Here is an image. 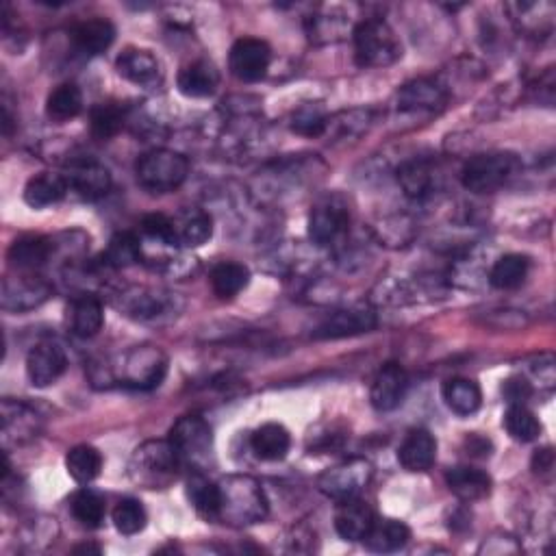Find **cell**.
<instances>
[{"label":"cell","instance_id":"obj_9","mask_svg":"<svg viewBox=\"0 0 556 556\" xmlns=\"http://www.w3.org/2000/svg\"><path fill=\"white\" fill-rule=\"evenodd\" d=\"M348 205L333 194L315 202L309 213V239L318 246H331L348 229Z\"/></svg>","mask_w":556,"mask_h":556},{"label":"cell","instance_id":"obj_42","mask_svg":"<svg viewBox=\"0 0 556 556\" xmlns=\"http://www.w3.org/2000/svg\"><path fill=\"white\" fill-rule=\"evenodd\" d=\"M289 126H292V131L298 135L318 137L326 131L328 116L322 105L307 103L292 113V122H289Z\"/></svg>","mask_w":556,"mask_h":556},{"label":"cell","instance_id":"obj_38","mask_svg":"<svg viewBox=\"0 0 556 556\" xmlns=\"http://www.w3.org/2000/svg\"><path fill=\"white\" fill-rule=\"evenodd\" d=\"M139 259H142V244H139L137 235L124 231V233H116L111 237L107 255H105L109 268H113V270L131 268V265H135Z\"/></svg>","mask_w":556,"mask_h":556},{"label":"cell","instance_id":"obj_24","mask_svg":"<svg viewBox=\"0 0 556 556\" xmlns=\"http://www.w3.org/2000/svg\"><path fill=\"white\" fill-rule=\"evenodd\" d=\"M252 452L263 461H281L292 448V435L283 424H263L250 437Z\"/></svg>","mask_w":556,"mask_h":556},{"label":"cell","instance_id":"obj_1","mask_svg":"<svg viewBox=\"0 0 556 556\" xmlns=\"http://www.w3.org/2000/svg\"><path fill=\"white\" fill-rule=\"evenodd\" d=\"M220 520L233 526L259 524L270 513V502L265 491L252 476H226L220 483Z\"/></svg>","mask_w":556,"mask_h":556},{"label":"cell","instance_id":"obj_18","mask_svg":"<svg viewBox=\"0 0 556 556\" xmlns=\"http://www.w3.org/2000/svg\"><path fill=\"white\" fill-rule=\"evenodd\" d=\"M40 433V415L31 407L14 400H3V441L9 444H27Z\"/></svg>","mask_w":556,"mask_h":556},{"label":"cell","instance_id":"obj_14","mask_svg":"<svg viewBox=\"0 0 556 556\" xmlns=\"http://www.w3.org/2000/svg\"><path fill=\"white\" fill-rule=\"evenodd\" d=\"M53 289L46 281L37 276H16V278H5L3 283V305L5 311H31L50 298Z\"/></svg>","mask_w":556,"mask_h":556},{"label":"cell","instance_id":"obj_15","mask_svg":"<svg viewBox=\"0 0 556 556\" xmlns=\"http://www.w3.org/2000/svg\"><path fill=\"white\" fill-rule=\"evenodd\" d=\"M409 389V378L398 363H385L372 381L370 402L376 411L389 413L398 409Z\"/></svg>","mask_w":556,"mask_h":556},{"label":"cell","instance_id":"obj_35","mask_svg":"<svg viewBox=\"0 0 556 556\" xmlns=\"http://www.w3.org/2000/svg\"><path fill=\"white\" fill-rule=\"evenodd\" d=\"M83 111V94L74 83H63L46 100V113L57 122L77 118Z\"/></svg>","mask_w":556,"mask_h":556},{"label":"cell","instance_id":"obj_11","mask_svg":"<svg viewBox=\"0 0 556 556\" xmlns=\"http://www.w3.org/2000/svg\"><path fill=\"white\" fill-rule=\"evenodd\" d=\"M172 446L181 454V459L196 461L207 457L213 446V431L200 415H183L179 422L170 428Z\"/></svg>","mask_w":556,"mask_h":556},{"label":"cell","instance_id":"obj_3","mask_svg":"<svg viewBox=\"0 0 556 556\" xmlns=\"http://www.w3.org/2000/svg\"><path fill=\"white\" fill-rule=\"evenodd\" d=\"M107 372V381L120 383L133 389H155L161 385L163 376L168 372V359L159 348L142 346L135 348L120 359L116 368H103Z\"/></svg>","mask_w":556,"mask_h":556},{"label":"cell","instance_id":"obj_26","mask_svg":"<svg viewBox=\"0 0 556 556\" xmlns=\"http://www.w3.org/2000/svg\"><path fill=\"white\" fill-rule=\"evenodd\" d=\"M411 539L409 526L400 520H376L368 537L363 539L365 548L376 554H391L407 546Z\"/></svg>","mask_w":556,"mask_h":556},{"label":"cell","instance_id":"obj_37","mask_svg":"<svg viewBox=\"0 0 556 556\" xmlns=\"http://www.w3.org/2000/svg\"><path fill=\"white\" fill-rule=\"evenodd\" d=\"M72 515L87 526V528H98L105 522V498L94 489H81L70 500Z\"/></svg>","mask_w":556,"mask_h":556},{"label":"cell","instance_id":"obj_34","mask_svg":"<svg viewBox=\"0 0 556 556\" xmlns=\"http://www.w3.org/2000/svg\"><path fill=\"white\" fill-rule=\"evenodd\" d=\"M250 281V272L246 265L224 261L216 265L211 272V287L220 298H233L237 296Z\"/></svg>","mask_w":556,"mask_h":556},{"label":"cell","instance_id":"obj_5","mask_svg":"<svg viewBox=\"0 0 556 556\" xmlns=\"http://www.w3.org/2000/svg\"><path fill=\"white\" fill-rule=\"evenodd\" d=\"M355 57L363 68H385L402 57L394 29L383 20H363L355 29Z\"/></svg>","mask_w":556,"mask_h":556},{"label":"cell","instance_id":"obj_27","mask_svg":"<svg viewBox=\"0 0 556 556\" xmlns=\"http://www.w3.org/2000/svg\"><path fill=\"white\" fill-rule=\"evenodd\" d=\"M116 40V27L105 18L81 22L72 31V42L83 55H100Z\"/></svg>","mask_w":556,"mask_h":556},{"label":"cell","instance_id":"obj_33","mask_svg":"<svg viewBox=\"0 0 556 556\" xmlns=\"http://www.w3.org/2000/svg\"><path fill=\"white\" fill-rule=\"evenodd\" d=\"M66 470L68 474L77 480L81 485L92 483L94 478H98L100 470H103V457L100 452L92 446H74L66 454Z\"/></svg>","mask_w":556,"mask_h":556},{"label":"cell","instance_id":"obj_17","mask_svg":"<svg viewBox=\"0 0 556 556\" xmlns=\"http://www.w3.org/2000/svg\"><path fill=\"white\" fill-rule=\"evenodd\" d=\"M70 189H74L83 200H100L109 194L111 189V174L98 161H79L70 168L66 176Z\"/></svg>","mask_w":556,"mask_h":556},{"label":"cell","instance_id":"obj_29","mask_svg":"<svg viewBox=\"0 0 556 556\" xmlns=\"http://www.w3.org/2000/svg\"><path fill=\"white\" fill-rule=\"evenodd\" d=\"M55 244L46 237H20L9 248V261L18 270H35L53 257Z\"/></svg>","mask_w":556,"mask_h":556},{"label":"cell","instance_id":"obj_39","mask_svg":"<svg viewBox=\"0 0 556 556\" xmlns=\"http://www.w3.org/2000/svg\"><path fill=\"white\" fill-rule=\"evenodd\" d=\"M111 517H113V526H116L118 533L124 537H133L137 533H142L148 522L144 504L135 498L120 500L116 504V509H113Z\"/></svg>","mask_w":556,"mask_h":556},{"label":"cell","instance_id":"obj_7","mask_svg":"<svg viewBox=\"0 0 556 556\" xmlns=\"http://www.w3.org/2000/svg\"><path fill=\"white\" fill-rule=\"evenodd\" d=\"M120 307L135 320L142 322H163L172 320L183 309L179 294L166 292V289L139 287L120 296Z\"/></svg>","mask_w":556,"mask_h":556},{"label":"cell","instance_id":"obj_6","mask_svg":"<svg viewBox=\"0 0 556 556\" xmlns=\"http://www.w3.org/2000/svg\"><path fill=\"white\" fill-rule=\"evenodd\" d=\"M517 168V159L509 153L476 155L463 166V187L474 194H491L507 183Z\"/></svg>","mask_w":556,"mask_h":556},{"label":"cell","instance_id":"obj_36","mask_svg":"<svg viewBox=\"0 0 556 556\" xmlns=\"http://www.w3.org/2000/svg\"><path fill=\"white\" fill-rule=\"evenodd\" d=\"M530 263L522 255L500 257L489 272V283L496 289H515L524 283Z\"/></svg>","mask_w":556,"mask_h":556},{"label":"cell","instance_id":"obj_30","mask_svg":"<svg viewBox=\"0 0 556 556\" xmlns=\"http://www.w3.org/2000/svg\"><path fill=\"white\" fill-rule=\"evenodd\" d=\"M446 103V92L444 87L437 85L435 81H428V79H420V81H413L409 85H404L402 90L398 92V105L400 109H428L433 111L437 107H441Z\"/></svg>","mask_w":556,"mask_h":556},{"label":"cell","instance_id":"obj_21","mask_svg":"<svg viewBox=\"0 0 556 556\" xmlns=\"http://www.w3.org/2000/svg\"><path fill=\"white\" fill-rule=\"evenodd\" d=\"M446 483L452 494L463 502L483 500L491 491L489 474L483 470H476V467L470 465L452 467V470L446 474Z\"/></svg>","mask_w":556,"mask_h":556},{"label":"cell","instance_id":"obj_41","mask_svg":"<svg viewBox=\"0 0 556 556\" xmlns=\"http://www.w3.org/2000/svg\"><path fill=\"white\" fill-rule=\"evenodd\" d=\"M398 181L407 196L424 198L428 192H431L433 172L424 161H409L398 170Z\"/></svg>","mask_w":556,"mask_h":556},{"label":"cell","instance_id":"obj_23","mask_svg":"<svg viewBox=\"0 0 556 556\" xmlns=\"http://www.w3.org/2000/svg\"><path fill=\"white\" fill-rule=\"evenodd\" d=\"M185 494L198 515L205 517V520H220V507H222L220 485L213 483V480H209L205 474L194 472L187 478Z\"/></svg>","mask_w":556,"mask_h":556},{"label":"cell","instance_id":"obj_28","mask_svg":"<svg viewBox=\"0 0 556 556\" xmlns=\"http://www.w3.org/2000/svg\"><path fill=\"white\" fill-rule=\"evenodd\" d=\"M441 398H444L446 407L457 413L461 417L474 415L480 404H483V394H480V387L470 381V378H450L441 387Z\"/></svg>","mask_w":556,"mask_h":556},{"label":"cell","instance_id":"obj_12","mask_svg":"<svg viewBox=\"0 0 556 556\" xmlns=\"http://www.w3.org/2000/svg\"><path fill=\"white\" fill-rule=\"evenodd\" d=\"M68 368V357L57 341H40L27 357V376L33 387L55 385Z\"/></svg>","mask_w":556,"mask_h":556},{"label":"cell","instance_id":"obj_16","mask_svg":"<svg viewBox=\"0 0 556 556\" xmlns=\"http://www.w3.org/2000/svg\"><path fill=\"white\" fill-rule=\"evenodd\" d=\"M376 522V515L368 502L350 498L339 502L335 513V530L346 541H363Z\"/></svg>","mask_w":556,"mask_h":556},{"label":"cell","instance_id":"obj_25","mask_svg":"<svg viewBox=\"0 0 556 556\" xmlns=\"http://www.w3.org/2000/svg\"><path fill=\"white\" fill-rule=\"evenodd\" d=\"M179 90L189 98L213 96L220 85V74L209 61H194L179 72Z\"/></svg>","mask_w":556,"mask_h":556},{"label":"cell","instance_id":"obj_32","mask_svg":"<svg viewBox=\"0 0 556 556\" xmlns=\"http://www.w3.org/2000/svg\"><path fill=\"white\" fill-rule=\"evenodd\" d=\"M105 324V309L94 296H83L72 307V331L77 337L90 339Z\"/></svg>","mask_w":556,"mask_h":556},{"label":"cell","instance_id":"obj_4","mask_svg":"<svg viewBox=\"0 0 556 556\" xmlns=\"http://www.w3.org/2000/svg\"><path fill=\"white\" fill-rule=\"evenodd\" d=\"M135 172L139 185L148 189V192L168 194L185 183L189 174V161L185 155L174 153V150L157 148L139 157Z\"/></svg>","mask_w":556,"mask_h":556},{"label":"cell","instance_id":"obj_22","mask_svg":"<svg viewBox=\"0 0 556 556\" xmlns=\"http://www.w3.org/2000/svg\"><path fill=\"white\" fill-rule=\"evenodd\" d=\"M68 189L70 185L66 176L53 172L37 174L27 183V187H24V202L33 209L53 207L63 200V196L68 194Z\"/></svg>","mask_w":556,"mask_h":556},{"label":"cell","instance_id":"obj_2","mask_svg":"<svg viewBox=\"0 0 556 556\" xmlns=\"http://www.w3.org/2000/svg\"><path fill=\"white\" fill-rule=\"evenodd\" d=\"M181 463V454L176 452L170 439L146 441L133 452L131 476L146 489H163L179 474Z\"/></svg>","mask_w":556,"mask_h":556},{"label":"cell","instance_id":"obj_46","mask_svg":"<svg viewBox=\"0 0 556 556\" xmlns=\"http://www.w3.org/2000/svg\"><path fill=\"white\" fill-rule=\"evenodd\" d=\"M90 552L100 554L103 550H100L98 546H92V543H83V546H77V548H74V554H90Z\"/></svg>","mask_w":556,"mask_h":556},{"label":"cell","instance_id":"obj_44","mask_svg":"<svg viewBox=\"0 0 556 556\" xmlns=\"http://www.w3.org/2000/svg\"><path fill=\"white\" fill-rule=\"evenodd\" d=\"M142 231L163 246H179V239H176L174 231V220L163 216V213H150V216H146L142 220Z\"/></svg>","mask_w":556,"mask_h":556},{"label":"cell","instance_id":"obj_43","mask_svg":"<svg viewBox=\"0 0 556 556\" xmlns=\"http://www.w3.org/2000/svg\"><path fill=\"white\" fill-rule=\"evenodd\" d=\"M92 135L96 139H111L122 129V111L116 105H98L92 111Z\"/></svg>","mask_w":556,"mask_h":556},{"label":"cell","instance_id":"obj_19","mask_svg":"<svg viewBox=\"0 0 556 556\" xmlns=\"http://www.w3.org/2000/svg\"><path fill=\"white\" fill-rule=\"evenodd\" d=\"M437 459V439L424 431L415 428L398 448V461L407 472H426Z\"/></svg>","mask_w":556,"mask_h":556},{"label":"cell","instance_id":"obj_31","mask_svg":"<svg viewBox=\"0 0 556 556\" xmlns=\"http://www.w3.org/2000/svg\"><path fill=\"white\" fill-rule=\"evenodd\" d=\"M174 231H176V239H179V246L198 248L211 239L213 224L209 213L200 209H189L174 220Z\"/></svg>","mask_w":556,"mask_h":556},{"label":"cell","instance_id":"obj_13","mask_svg":"<svg viewBox=\"0 0 556 556\" xmlns=\"http://www.w3.org/2000/svg\"><path fill=\"white\" fill-rule=\"evenodd\" d=\"M374 326H376V313L365 305H355V307L339 309L328 315V318L318 328H315L313 337L315 339H341V337L370 333Z\"/></svg>","mask_w":556,"mask_h":556},{"label":"cell","instance_id":"obj_8","mask_svg":"<svg viewBox=\"0 0 556 556\" xmlns=\"http://www.w3.org/2000/svg\"><path fill=\"white\" fill-rule=\"evenodd\" d=\"M372 474L374 470L370 461L348 459L344 463L331 467V470H326L318 480V487L326 498H331L335 502H344L350 498H357L361 491L368 487Z\"/></svg>","mask_w":556,"mask_h":556},{"label":"cell","instance_id":"obj_10","mask_svg":"<svg viewBox=\"0 0 556 556\" xmlns=\"http://www.w3.org/2000/svg\"><path fill=\"white\" fill-rule=\"evenodd\" d=\"M272 50L263 40L257 37H242L231 48L229 55V68L239 81L244 83H257L265 77V72L270 68Z\"/></svg>","mask_w":556,"mask_h":556},{"label":"cell","instance_id":"obj_40","mask_svg":"<svg viewBox=\"0 0 556 556\" xmlns=\"http://www.w3.org/2000/svg\"><path fill=\"white\" fill-rule=\"evenodd\" d=\"M504 428L515 441H522V444L535 441L541 435V422L524 404H511L507 415H504Z\"/></svg>","mask_w":556,"mask_h":556},{"label":"cell","instance_id":"obj_20","mask_svg":"<svg viewBox=\"0 0 556 556\" xmlns=\"http://www.w3.org/2000/svg\"><path fill=\"white\" fill-rule=\"evenodd\" d=\"M120 77L142 87H153L161 81V66L157 57L144 48H126L116 61Z\"/></svg>","mask_w":556,"mask_h":556},{"label":"cell","instance_id":"obj_45","mask_svg":"<svg viewBox=\"0 0 556 556\" xmlns=\"http://www.w3.org/2000/svg\"><path fill=\"white\" fill-rule=\"evenodd\" d=\"M504 396L509 398L511 404H524V400L530 396V387L526 381H520V378H511V381L504 383Z\"/></svg>","mask_w":556,"mask_h":556}]
</instances>
